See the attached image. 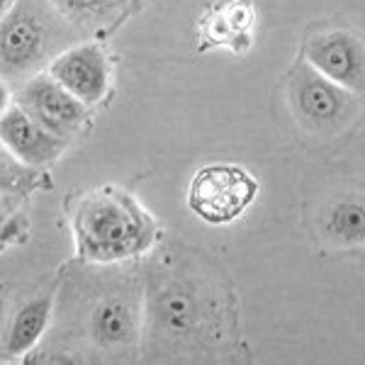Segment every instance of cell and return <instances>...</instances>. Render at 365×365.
Here are the masks:
<instances>
[{
    "instance_id": "17",
    "label": "cell",
    "mask_w": 365,
    "mask_h": 365,
    "mask_svg": "<svg viewBox=\"0 0 365 365\" xmlns=\"http://www.w3.org/2000/svg\"><path fill=\"white\" fill-rule=\"evenodd\" d=\"M13 212H15L13 210V195H3V192H0V225H3Z\"/></svg>"
},
{
    "instance_id": "5",
    "label": "cell",
    "mask_w": 365,
    "mask_h": 365,
    "mask_svg": "<svg viewBox=\"0 0 365 365\" xmlns=\"http://www.w3.org/2000/svg\"><path fill=\"white\" fill-rule=\"evenodd\" d=\"M287 103L297 125L314 137H334L349 129L361 110V96L329 81L304 58L287 73Z\"/></svg>"
},
{
    "instance_id": "9",
    "label": "cell",
    "mask_w": 365,
    "mask_h": 365,
    "mask_svg": "<svg viewBox=\"0 0 365 365\" xmlns=\"http://www.w3.org/2000/svg\"><path fill=\"white\" fill-rule=\"evenodd\" d=\"M46 73L81 103L96 105L110 88V61L98 44H71L46 63Z\"/></svg>"
},
{
    "instance_id": "18",
    "label": "cell",
    "mask_w": 365,
    "mask_h": 365,
    "mask_svg": "<svg viewBox=\"0 0 365 365\" xmlns=\"http://www.w3.org/2000/svg\"><path fill=\"white\" fill-rule=\"evenodd\" d=\"M8 108H10V86H8V81L0 76V115Z\"/></svg>"
},
{
    "instance_id": "11",
    "label": "cell",
    "mask_w": 365,
    "mask_h": 365,
    "mask_svg": "<svg viewBox=\"0 0 365 365\" xmlns=\"http://www.w3.org/2000/svg\"><path fill=\"white\" fill-rule=\"evenodd\" d=\"M51 314H54V299L49 295L29 299L10 324L8 336H5V353L13 358H22L32 349H37L42 336L49 331Z\"/></svg>"
},
{
    "instance_id": "7",
    "label": "cell",
    "mask_w": 365,
    "mask_h": 365,
    "mask_svg": "<svg viewBox=\"0 0 365 365\" xmlns=\"http://www.w3.org/2000/svg\"><path fill=\"white\" fill-rule=\"evenodd\" d=\"M17 105L44 129L63 139L81 132L88 120V105L71 96L66 88L58 86L49 73H42V71L22 81Z\"/></svg>"
},
{
    "instance_id": "8",
    "label": "cell",
    "mask_w": 365,
    "mask_h": 365,
    "mask_svg": "<svg viewBox=\"0 0 365 365\" xmlns=\"http://www.w3.org/2000/svg\"><path fill=\"white\" fill-rule=\"evenodd\" d=\"M304 61L329 81L361 96L365 86V46L351 29H327L304 44Z\"/></svg>"
},
{
    "instance_id": "3",
    "label": "cell",
    "mask_w": 365,
    "mask_h": 365,
    "mask_svg": "<svg viewBox=\"0 0 365 365\" xmlns=\"http://www.w3.org/2000/svg\"><path fill=\"white\" fill-rule=\"evenodd\" d=\"M76 256L83 263H125L161 241L156 217L132 192L100 185L78 200L71 220Z\"/></svg>"
},
{
    "instance_id": "6",
    "label": "cell",
    "mask_w": 365,
    "mask_h": 365,
    "mask_svg": "<svg viewBox=\"0 0 365 365\" xmlns=\"http://www.w3.org/2000/svg\"><path fill=\"white\" fill-rule=\"evenodd\" d=\"M258 195V180L237 163H210L192 175L187 207L207 225H232Z\"/></svg>"
},
{
    "instance_id": "19",
    "label": "cell",
    "mask_w": 365,
    "mask_h": 365,
    "mask_svg": "<svg viewBox=\"0 0 365 365\" xmlns=\"http://www.w3.org/2000/svg\"><path fill=\"white\" fill-rule=\"evenodd\" d=\"M13 3H15V0H0V20H3L5 13L13 8Z\"/></svg>"
},
{
    "instance_id": "16",
    "label": "cell",
    "mask_w": 365,
    "mask_h": 365,
    "mask_svg": "<svg viewBox=\"0 0 365 365\" xmlns=\"http://www.w3.org/2000/svg\"><path fill=\"white\" fill-rule=\"evenodd\" d=\"M27 232V217L22 212H13L8 220L0 225V249H8L13 244H20Z\"/></svg>"
},
{
    "instance_id": "1",
    "label": "cell",
    "mask_w": 365,
    "mask_h": 365,
    "mask_svg": "<svg viewBox=\"0 0 365 365\" xmlns=\"http://www.w3.org/2000/svg\"><path fill=\"white\" fill-rule=\"evenodd\" d=\"M237 312L227 282L202 253L175 244L141 273L139 361H222L234 344Z\"/></svg>"
},
{
    "instance_id": "13",
    "label": "cell",
    "mask_w": 365,
    "mask_h": 365,
    "mask_svg": "<svg viewBox=\"0 0 365 365\" xmlns=\"http://www.w3.org/2000/svg\"><path fill=\"white\" fill-rule=\"evenodd\" d=\"M253 22H256V15H253L249 0H222L202 20V29L215 44H227L234 51H239L244 49L239 39H251Z\"/></svg>"
},
{
    "instance_id": "2",
    "label": "cell",
    "mask_w": 365,
    "mask_h": 365,
    "mask_svg": "<svg viewBox=\"0 0 365 365\" xmlns=\"http://www.w3.org/2000/svg\"><path fill=\"white\" fill-rule=\"evenodd\" d=\"M61 292L56 331L73 358L103 363L139 361L141 275L120 263H86Z\"/></svg>"
},
{
    "instance_id": "15",
    "label": "cell",
    "mask_w": 365,
    "mask_h": 365,
    "mask_svg": "<svg viewBox=\"0 0 365 365\" xmlns=\"http://www.w3.org/2000/svg\"><path fill=\"white\" fill-rule=\"evenodd\" d=\"M37 182V168H29L25 163H20L0 144V192L3 195H25Z\"/></svg>"
},
{
    "instance_id": "14",
    "label": "cell",
    "mask_w": 365,
    "mask_h": 365,
    "mask_svg": "<svg viewBox=\"0 0 365 365\" xmlns=\"http://www.w3.org/2000/svg\"><path fill=\"white\" fill-rule=\"evenodd\" d=\"M49 3L78 32H98L110 27L125 13L129 0H49Z\"/></svg>"
},
{
    "instance_id": "4",
    "label": "cell",
    "mask_w": 365,
    "mask_h": 365,
    "mask_svg": "<svg viewBox=\"0 0 365 365\" xmlns=\"http://www.w3.org/2000/svg\"><path fill=\"white\" fill-rule=\"evenodd\" d=\"M76 42L78 29L49 0H15L0 20V76L22 83Z\"/></svg>"
},
{
    "instance_id": "10",
    "label": "cell",
    "mask_w": 365,
    "mask_h": 365,
    "mask_svg": "<svg viewBox=\"0 0 365 365\" xmlns=\"http://www.w3.org/2000/svg\"><path fill=\"white\" fill-rule=\"evenodd\" d=\"M66 141L32 120L20 105L0 115V144L29 168H44L66 151Z\"/></svg>"
},
{
    "instance_id": "12",
    "label": "cell",
    "mask_w": 365,
    "mask_h": 365,
    "mask_svg": "<svg viewBox=\"0 0 365 365\" xmlns=\"http://www.w3.org/2000/svg\"><path fill=\"white\" fill-rule=\"evenodd\" d=\"M322 232L331 244L351 249L363 246L365 239V210L363 195H344L336 197L322 215Z\"/></svg>"
}]
</instances>
